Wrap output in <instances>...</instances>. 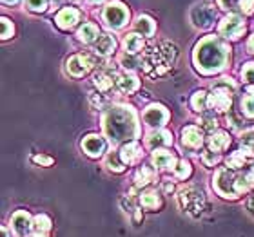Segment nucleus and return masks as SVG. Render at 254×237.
<instances>
[{
  "instance_id": "1",
  "label": "nucleus",
  "mask_w": 254,
  "mask_h": 237,
  "mask_svg": "<svg viewBox=\"0 0 254 237\" xmlns=\"http://www.w3.org/2000/svg\"><path fill=\"white\" fill-rule=\"evenodd\" d=\"M229 60H231V47L220 37H205L194 46L192 62L196 71L205 76L223 71L227 67Z\"/></svg>"
},
{
  "instance_id": "2",
  "label": "nucleus",
  "mask_w": 254,
  "mask_h": 237,
  "mask_svg": "<svg viewBox=\"0 0 254 237\" xmlns=\"http://www.w3.org/2000/svg\"><path fill=\"white\" fill-rule=\"evenodd\" d=\"M102 129L109 142H132L140 134L136 111L129 105H111L102 116Z\"/></svg>"
},
{
  "instance_id": "3",
  "label": "nucleus",
  "mask_w": 254,
  "mask_h": 237,
  "mask_svg": "<svg viewBox=\"0 0 254 237\" xmlns=\"http://www.w3.org/2000/svg\"><path fill=\"white\" fill-rule=\"evenodd\" d=\"M176 58V47L173 44H162L143 53L142 67L149 76H162Z\"/></svg>"
},
{
  "instance_id": "4",
  "label": "nucleus",
  "mask_w": 254,
  "mask_h": 237,
  "mask_svg": "<svg viewBox=\"0 0 254 237\" xmlns=\"http://www.w3.org/2000/svg\"><path fill=\"white\" fill-rule=\"evenodd\" d=\"M212 187L222 197L236 199L240 194L249 190L251 185L247 181V178H242L233 169H220L212 178Z\"/></svg>"
},
{
  "instance_id": "5",
  "label": "nucleus",
  "mask_w": 254,
  "mask_h": 237,
  "mask_svg": "<svg viewBox=\"0 0 254 237\" xmlns=\"http://www.w3.org/2000/svg\"><path fill=\"white\" fill-rule=\"evenodd\" d=\"M233 93H236V84L231 78H222L212 85L209 105L218 112H227L233 105Z\"/></svg>"
},
{
  "instance_id": "6",
  "label": "nucleus",
  "mask_w": 254,
  "mask_h": 237,
  "mask_svg": "<svg viewBox=\"0 0 254 237\" xmlns=\"http://www.w3.org/2000/svg\"><path fill=\"white\" fill-rule=\"evenodd\" d=\"M178 205H180L182 210L190 214V216H200L203 206H205V194H203L201 189L190 185V187H186V189L180 190Z\"/></svg>"
},
{
  "instance_id": "7",
  "label": "nucleus",
  "mask_w": 254,
  "mask_h": 237,
  "mask_svg": "<svg viewBox=\"0 0 254 237\" xmlns=\"http://www.w3.org/2000/svg\"><path fill=\"white\" fill-rule=\"evenodd\" d=\"M102 20L106 24L109 29H122L126 26L127 22H129V9H127V5H124L122 2H111V4H107L102 11Z\"/></svg>"
},
{
  "instance_id": "8",
  "label": "nucleus",
  "mask_w": 254,
  "mask_h": 237,
  "mask_svg": "<svg viewBox=\"0 0 254 237\" xmlns=\"http://www.w3.org/2000/svg\"><path fill=\"white\" fill-rule=\"evenodd\" d=\"M218 31H220V37L225 38V40H238L245 31V22L240 15L233 13V15L225 16V18L220 22Z\"/></svg>"
},
{
  "instance_id": "9",
  "label": "nucleus",
  "mask_w": 254,
  "mask_h": 237,
  "mask_svg": "<svg viewBox=\"0 0 254 237\" xmlns=\"http://www.w3.org/2000/svg\"><path fill=\"white\" fill-rule=\"evenodd\" d=\"M96 60L93 56H85V54H73L71 58L67 60L65 67H67V73L73 76V78H82L89 73L93 65H95Z\"/></svg>"
},
{
  "instance_id": "10",
  "label": "nucleus",
  "mask_w": 254,
  "mask_h": 237,
  "mask_svg": "<svg viewBox=\"0 0 254 237\" xmlns=\"http://www.w3.org/2000/svg\"><path fill=\"white\" fill-rule=\"evenodd\" d=\"M190 20H192V24L196 27H200V29H209L214 24V20H216V9L212 5H207V4L196 5L190 11Z\"/></svg>"
},
{
  "instance_id": "11",
  "label": "nucleus",
  "mask_w": 254,
  "mask_h": 237,
  "mask_svg": "<svg viewBox=\"0 0 254 237\" xmlns=\"http://www.w3.org/2000/svg\"><path fill=\"white\" fill-rule=\"evenodd\" d=\"M169 120V111L165 109L164 105L160 103H153L149 105L145 111H143V121L145 125L153 127V129H158V127H164Z\"/></svg>"
},
{
  "instance_id": "12",
  "label": "nucleus",
  "mask_w": 254,
  "mask_h": 237,
  "mask_svg": "<svg viewBox=\"0 0 254 237\" xmlns=\"http://www.w3.org/2000/svg\"><path fill=\"white\" fill-rule=\"evenodd\" d=\"M107 143L106 140L98 134H87L82 140V150H84L89 158H100L102 154L106 152Z\"/></svg>"
},
{
  "instance_id": "13",
  "label": "nucleus",
  "mask_w": 254,
  "mask_h": 237,
  "mask_svg": "<svg viewBox=\"0 0 254 237\" xmlns=\"http://www.w3.org/2000/svg\"><path fill=\"white\" fill-rule=\"evenodd\" d=\"M11 228H13V232L16 234L18 237H26L29 234V230L33 228V221L29 214L26 210H16L13 216H11V221H9Z\"/></svg>"
},
{
  "instance_id": "14",
  "label": "nucleus",
  "mask_w": 254,
  "mask_h": 237,
  "mask_svg": "<svg viewBox=\"0 0 254 237\" xmlns=\"http://www.w3.org/2000/svg\"><path fill=\"white\" fill-rule=\"evenodd\" d=\"M57 26L64 31H69V29H73L76 24L80 22V11L76 7H64V9L59 11V15H57Z\"/></svg>"
},
{
  "instance_id": "15",
  "label": "nucleus",
  "mask_w": 254,
  "mask_h": 237,
  "mask_svg": "<svg viewBox=\"0 0 254 237\" xmlns=\"http://www.w3.org/2000/svg\"><path fill=\"white\" fill-rule=\"evenodd\" d=\"M115 87H117L120 93H126V95H131L140 87V82L132 73H115Z\"/></svg>"
},
{
  "instance_id": "16",
  "label": "nucleus",
  "mask_w": 254,
  "mask_h": 237,
  "mask_svg": "<svg viewBox=\"0 0 254 237\" xmlns=\"http://www.w3.org/2000/svg\"><path fill=\"white\" fill-rule=\"evenodd\" d=\"M253 159H254V150L244 147V148H240V150H236V152H233L231 156H229L227 167L229 169H233V170H238V169H242V167H247Z\"/></svg>"
},
{
  "instance_id": "17",
  "label": "nucleus",
  "mask_w": 254,
  "mask_h": 237,
  "mask_svg": "<svg viewBox=\"0 0 254 237\" xmlns=\"http://www.w3.org/2000/svg\"><path fill=\"white\" fill-rule=\"evenodd\" d=\"M182 143L189 148H200L203 143V134L201 129H198L196 125H187L182 131Z\"/></svg>"
},
{
  "instance_id": "18",
  "label": "nucleus",
  "mask_w": 254,
  "mask_h": 237,
  "mask_svg": "<svg viewBox=\"0 0 254 237\" xmlns=\"http://www.w3.org/2000/svg\"><path fill=\"white\" fill-rule=\"evenodd\" d=\"M145 143H147V147L153 148V150H156V148H160V147H169V145H173V134H171L169 131H165V129H158V131H154L149 134Z\"/></svg>"
},
{
  "instance_id": "19",
  "label": "nucleus",
  "mask_w": 254,
  "mask_h": 237,
  "mask_svg": "<svg viewBox=\"0 0 254 237\" xmlns=\"http://www.w3.org/2000/svg\"><path fill=\"white\" fill-rule=\"evenodd\" d=\"M142 147L136 142H129L120 148V158L126 165H136L142 159Z\"/></svg>"
},
{
  "instance_id": "20",
  "label": "nucleus",
  "mask_w": 254,
  "mask_h": 237,
  "mask_svg": "<svg viewBox=\"0 0 254 237\" xmlns=\"http://www.w3.org/2000/svg\"><path fill=\"white\" fill-rule=\"evenodd\" d=\"M151 159H153L154 167L160 170H171V169L175 170V167H176L175 154L169 152V150H154Z\"/></svg>"
},
{
  "instance_id": "21",
  "label": "nucleus",
  "mask_w": 254,
  "mask_h": 237,
  "mask_svg": "<svg viewBox=\"0 0 254 237\" xmlns=\"http://www.w3.org/2000/svg\"><path fill=\"white\" fill-rule=\"evenodd\" d=\"M93 47H95V53L100 54V56H109V54L115 53V47H117V40L113 35L109 33H104L98 37L95 44H93Z\"/></svg>"
},
{
  "instance_id": "22",
  "label": "nucleus",
  "mask_w": 254,
  "mask_h": 237,
  "mask_svg": "<svg viewBox=\"0 0 254 237\" xmlns=\"http://www.w3.org/2000/svg\"><path fill=\"white\" fill-rule=\"evenodd\" d=\"M207 143H209V148H211L212 152H222V150H225V148L229 147L231 136L223 131H214V132H211Z\"/></svg>"
},
{
  "instance_id": "23",
  "label": "nucleus",
  "mask_w": 254,
  "mask_h": 237,
  "mask_svg": "<svg viewBox=\"0 0 254 237\" xmlns=\"http://www.w3.org/2000/svg\"><path fill=\"white\" fill-rule=\"evenodd\" d=\"M98 37H100V31H98V27L93 22H85L76 33V38L82 44H95L98 40Z\"/></svg>"
},
{
  "instance_id": "24",
  "label": "nucleus",
  "mask_w": 254,
  "mask_h": 237,
  "mask_svg": "<svg viewBox=\"0 0 254 237\" xmlns=\"http://www.w3.org/2000/svg\"><path fill=\"white\" fill-rule=\"evenodd\" d=\"M115 74H109V71H98V73L93 76V84L100 93H109L115 85Z\"/></svg>"
},
{
  "instance_id": "25",
  "label": "nucleus",
  "mask_w": 254,
  "mask_h": 237,
  "mask_svg": "<svg viewBox=\"0 0 254 237\" xmlns=\"http://www.w3.org/2000/svg\"><path fill=\"white\" fill-rule=\"evenodd\" d=\"M134 31L136 33H142L143 37H153L154 31H156V24L151 16L147 15H140L134 20Z\"/></svg>"
},
{
  "instance_id": "26",
  "label": "nucleus",
  "mask_w": 254,
  "mask_h": 237,
  "mask_svg": "<svg viewBox=\"0 0 254 237\" xmlns=\"http://www.w3.org/2000/svg\"><path fill=\"white\" fill-rule=\"evenodd\" d=\"M122 46H124V51H126V53L136 54L138 51H142L143 49V40L138 33H129V35L124 38Z\"/></svg>"
},
{
  "instance_id": "27",
  "label": "nucleus",
  "mask_w": 254,
  "mask_h": 237,
  "mask_svg": "<svg viewBox=\"0 0 254 237\" xmlns=\"http://www.w3.org/2000/svg\"><path fill=\"white\" fill-rule=\"evenodd\" d=\"M140 205L145 208V210H156L160 208L162 205V201H160V195L154 192V190H147V192H143L140 195Z\"/></svg>"
},
{
  "instance_id": "28",
  "label": "nucleus",
  "mask_w": 254,
  "mask_h": 237,
  "mask_svg": "<svg viewBox=\"0 0 254 237\" xmlns=\"http://www.w3.org/2000/svg\"><path fill=\"white\" fill-rule=\"evenodd\" d=\"M190 107L196 112H205L207 107H209V95H207L205 91H196L192 98H190Z\"/></svg>"
},
{
  "instance_id": "29",
  "label": "nucleus",
  "mask_w": 254,
  "mask_h": 237,
  "mask_svg": "<svg viewBox=\"0 0 254 237\" xmlns=\"http://www.w3.org/2000/svg\"><path fill=\"white\" fill-rule=\"evenodd\" d=\"M106 167L111 172H124L126 170V163L122 161V158H120V152H111L107 154L106 158Z\"/></svg>"
},
{
  "instance_id": "30",
  "label": "nucleus",
  "mask_w": 254,
  "mask_h": 237,
  "mask_svg": "<svg viewBox=\"0 0 254 237\" xmlns=\"http://www.w3.org/2000/svg\"><path fill=\"white\" fill-rule=\"evenodd\" d=\"M134 181H136V187H145V185H149L151 181H154L153 169H149V167H140V169L136 170V174H134Z\"/></svg>"
},
{
  "instance_id": "31",
  "label": "nucleus",
  "mask_w": 254,
  "mask_h": 237,
  "mask_svg": "<svg viewBox=\"0 0 254 237\" xmlns=\"http://www.w3.org/2000/svg\"><path fill=\"white\" fill-rule=\"evenodd\" d=\"M33 230L38 234H46L51 230V219L46 214H38L33 217Z\"/></svg>"
},
{
  "instance_id": "32",
  "label": "nucleus",
  "mask_w": 254,
  "mask_h": 237,
  "mask_svg": "<svg viewBox=\"0 0 254 237\" xmlns=\"http://www.w3.org/2000/svg\"><path fill=\"white\" fill-rule=\"evenodd\" d=\"M216 125H218V120H216V116H214L212 112H201V118H200V127H201V129L214 132Z\"/></svg>"
},
{
  "instance_id": "33",
  "label": "nucleus",
  "mask_w": 254,
  "mask_h": 237,
  "mask_svg": "<svg viewBox=\"0 0 254 237\" xmlns=\"http://www.w3.org/2000/svg\"><path fill=\"white\" fill-rule=\"evenodd\" d=\"M242 111L247 118H254V93L244 96L242 100Z\"/></svg>"
},
{
  "instance_id": "34",
  "label": "nucleus",
  "mask_w": 254,
  "mask_h": 237,
  "mask_svg": "<svg viewBox=\"0 0 254 237\" xmlns=\"http://www.w3.org/2000/svg\"><path fill=\"white\" fill-rule=\"evenodd\" d=\"M49 0H26V9L31 13H44L48 9Z\"/></svg>"
},
{
  "instance_id": "35",
  "label": "nucleus",
  "mask_w": 254,
  "mask_h": 237,
  "mask_svg": "<svg viewBox=\"0 0 254 237\" xmlns=\"http://www.w3.org/2000/svg\"><path fill=\"white\" fill-rule=\"evenodd\" d=\"M190 172H192V169H190L189 161H180V163H176V167H175V176L178 179L189 178Z\"/></svg>"
},
{
  "instance_id": "36",
  "label": "nucleus",
  "mask_w": 254,
  "mask_h": 237,
  "mask_svg": "<svg viewBox=\"0 0 254 237\" xmlns=\"http://www.w3.org/2000/svg\"><path fill=\"white\" fill-rule=\"evenodd\" d=\"M220 152H212V150H207V152L201 154V161H203V165H207V167H214V165L220 163Z\"/></svg>"
},
{
  "instance_id": "37",
  "label": "nucleus",
  "mask_w": 254,
  "mask_h": 237,
  "mask_svg": "<svg viewBox=\"0 0 254 237\" xmlns=\"http://www.w3.org/2000/svg\"><path fill=\"white\" fill-rule=\"evenodd\" d=\"M13 33H15V26H13V22L9 18H2V40H7V38L13 37Z\"/></svg>"
},
{
  "instance_id": "38",
  "label": "nucleus",
  "mask_w": 254,
  "mask_h": 237,
  "mask_svg": "<svg viewBox=\"0 0 254 237\" xmlns=\"http://www.w3.org/2000/svg\"><path fill=\"white\" fill-rule=\"evenodd\" d=\"M120 63H122L126 69L138 67V60L134 58V54H131V53H124L122 56H120Z\"/></svg>"
},
{
  "instance_id": "39",
  "label": "nucleus",
  "mask_w": 254,
  "mask_h": 237,
  "mask_svg": "<svg viewBox=\"0 0 254 237\" xmlns=\"http://www.w3.org/2000/svg\"><path fill=\"white\" fill-rule=\"evenodd\" d=\"M242 78L249 84H254V63H245L242 69Z\"/></svg>"
},
{
  "instance_id": "40",
  "label": "nucleus",
  "mask_w": 254,
  "mask_h": 237,
  "mask_svg": "<svg viewBox=\"0 0 254 237\" xmlns=\"http://www.w3.org/2000/svg\"><path fill=\"white\" fill-rule=\"evenodd\" d=\"M238 7L244 15H253L254 13V0H240Z\"/></svg>"
},
{
  "instance_id": "41",
  "label": "nucleus",
  "mask_w": 254,
  "mask_h": 237,
  "mask_svg": "<svg viewBox=\"0 0 254 237\" xmlns=\"http://www.w3.org/2000/svg\"><path fill=\"white\" fill-rule=\"evenodd\" d=\"M89 101H91V105H93V109H102L104 103H106V100L102 98V95H96V93H91Z\"/></svg>"
},
{
  "instance_id": "42",
  "label": "nucleus",
  "mask_w": 254,
  "mask_h": 237,
  "mask_svg": "<svg viewBox=\"0 0 254 237\" xmlns=\"http://www.w3.org/2000/svg\"><path fill=\"white\" fill-rule=\"evenodd\" d=\"M33 161H35L37 165H42V167H49V165H53V158L44 156V154H37V156H33Z\"/></svg>"
},
{
  "instance_id": "43",
  "label": "nucleus",
  "mask_w": 254,
  "mask_h": 237,
  "mask_svg": "<svg viewBox=\"0 0 254 237\" xmlns=\"http://www.w3.org/2000/svg\"><path fill=\"white\" fill-rule=\"evenodd\" d=\"M218 2V7H222V9H234V5L240 4V0H216Z\"/></svg>"
},
{
  "instance_id": "44",
  "label": "nucleus",
  "mask_w": 254,
  "mask_h": 237,
  "mask_svg": "<svg viewBox=\"0 0 254 237\" xmlns=\"http://www.w3.org/2000/svg\"><path fill=\"white\" fill-rule=\"evenodd\" d=\"M247 181H249V185H253L254 187V167L249 170V174H247Z\"/></svg>"
},
{
  "instance_id": "45",
  "label": "nucleus",
  "mask_w": 254,
  "mask_h": 237,
  "mask_svg": "<svg viewBox=\"0 0 254 237\" xmlns=\"http://www.w3.org/2000/svg\"><path fill=\"white\" fill-rule=\"evenodd\" d=\"M247 49H249L251 53L254 54V35H253V37L249 38V42H247Z\"/></svg>"
},
{
  "instance_id": "46",
  "label": "nucleus",
  "mask_w": 254,
  "mask_h": 237,
  "mask_svg": "<svg viewBox=\"0 0 254 237\" xmlns=\"http://www.w3.org/2000/svg\"><path fill=\"white\" fill-rule=\"evenodd\" d=\"M49 2H51V5H53V7H60L65 0H49Z\"/></svg>"
},
{
  "instance_id": "47",
  "label": "nucleus",
  "mask_w": 254,
  "mask_h": 237,
  "mask_svg": "<svg viewBox=\"0 0 254 237\" xmlns=\"http://www.w3.org/2000/svg\"><path fill=\"white\" fill-rule=\"evenodd\" d=\"M164 190H165V192H173V190H175V187H173L171 183H164Z\"/></svg>"
},
{
  "instance_id": "48",
  "label": "nucleus",
  "mask_w": 254,
  "mask_h": 237,
  "mask_svg": "<svg viewBox=\"0 0 254 237\" xmlns=\"http://www.w3.org/2000/svg\"><path fill=\"white\" fill-rule=\"evenodd\" d=\"M5 5H13V4H16V2H20V0H2Z\"/></svg>"
},
{
  "instance_id": "49",
  "label": "nucleus",
  "mask_w": 254,
  "mask_h": 237,
  "mask_svg": "<svg viewBox=\"0 0 254 237\" xmlns=\"http://www.w3.org/2000/svg\"><path fill=\"white\" fill-rule=\"evenodd\" d=\"M2 237H9V230H7V227H2Z\"/></svg>"
},
{
  "instance_id": "50",
  "label": "nucleus",
  "mask_w": 254,
  "mask_h": 237,
  "mask_svg": "<svg viewBox=\"0 0 254 237\" xmlns=\"http://www.w3.org/2000/svg\"><path fill=\"white\" fill-rule=\"evenodd\" d=\"M104 0H87V4H91V5H96V4H102Z\"/></svg>"
},
{
  "instance_id": "51",
  "label": "nucleus",
  "mask_w": 254,
  "mask_h": 237,
  "mask_svg": "<svg viewBox=\"0 0 254 237\" xmlns=\"http://www.w3.org/2000/svg\"><path fill=\"white\" fill-rule=\"evenodd\" d=\"M249 208L254 212V195H251V199H249Z\"/></svg>"
},
{
  "instance_id": "52",
  "label": "nucleus",
  "mask_w": 254,
  "mask_h": 237,
  "mask_svg": "<svg viewBox=\"0 0 254 237\" xmlns=\"http://www.w3.org/2000/svg\"><path fill=\"white\" fill-rule=\"evenodd\" d=\"M73 2H76V4H84V2H87V0H73Z\"/></svg>"
},
{
  "instance_id": "53",
  "label": "nucleus",
  "mask_w": 254,
  "mask_h": 237,
  "mask_svg": "<svg viewBox=\"0 0 254 237\" xmlns=\"http://www.w3.org/2000/svg\"><path fill=\"white\" fill-rule=\"evenodd\" d=\"M31 237H44V236H31Z\"/></svg>"
}]
</instances>
